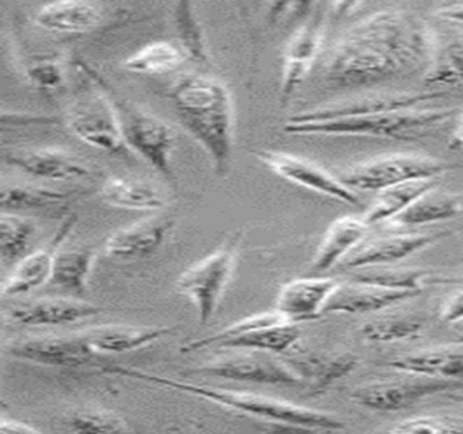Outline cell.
Returning a JSON list of instances; mask_svg holds the SVG:
<instances>
[{
  "label": "cell",
  "instance_id": "cell-19",
  "mask_svg": "<svg viewBox=\"0 0 463 434\" xmlns=\"http://www.w3.org/2000/svg\"><path fill=\"white\" fill-rule=\"evenodd\" d=\"M101 312V307L80 298L44 297L15 304L7 312V319L25 327H47L72 325Z\"/></svg>",
  "mask_w": 463,
  "mask_h": 434
},
{
  "label": "cell",
  "instance_id": "cell-27",
  "mask_svg": "<svg viewBox=\"0 0 463 434\" xmlns=\"http://www.w3.org/2000/svg\"><path fill=\"white\" fill-rule=\"evenodd\" d=\"M101 197L113 208L158 212L167 203L164 193L150 182L109 176L101 186Z\"/></svg>",
  "mask_w": 463,
  "mask_h": 434
},
{
  "label": "cell",
  "instance_id": "cell-41",
  "mask_svg": "<svg viewBox=\"0 0 463 434\" xmlns=\"http://www.w3.org/2000/svg\"><path fill=\"white\" fill-rule=\"evenodd\" d=\"M392 433H460L463 420L449 417H414L389 429Z\"/></svg>",
  "mask_w": 463,
  "mask_h": 434
},
{
  "label": "cell",
  "instance_id": "cell-42",
  "mask_svg": "<svg viewBox=\"0 0 463 434\" xmlns=\"http://www.w3.org/2000/svg\"><path fill=\"white\" fill-rule=\"evenodd\" d=\"M439 317H440L441 322L449 323V325H458V323L463 322V288L457 290L443 304L440 312H439Z\"/></svg>",
  "mask_w": 463,
  "mask_h": 434
},
{
  "label": "cell",
  "instance_id": "cell-12",
  "mask_svg": "<svg viewBox=\"0 0 463 434\" xmlns=\"http://www.w3.org/2000/svg\"><path fill=\"white\" fill-rule=\"evenodd\" d=\"M4 352L26 363L64 369L82 368L97 355L82 333L14 339L4 347Z\"/></svg>",
  "mask_w": 463,
  "mask_h": 434
},
{
  "label": "cell",
  "instance_id": "cell-30",
  "mask_svg": "<svg viewBox=\"0 0 463 434\" xmlns=\"http://www.w3.org/2000/svg\"><path fill=\"white\" fill-rule=\"evenodd\" d=\"M422 79L430 86L463 84V29L444 37L435 33L432 57Z\"/></svg>",
  "mask_w": 463,
  "mask_h": 434
},
{
  "label": "cell",
  "instance_id": "cell-6",
  "mask_svg": "<svg viewBox=\"0 0 463 434\" xmlns=\"http://www.w3.org/2000/svg\"><path fill=\"white\" fill-rule=\"evenodd\" d=\"M243 231L235 232L221 249L184 271L175 282L180 295L188 297L197 309L200 325L213 319L237 266Z\"/></svg>",
  "mask_w": 463,
  "mask_h": 434
},
{
  "label": "cell",
  "instance_id": "cell-44",
  "mask_svg": "<svg viewBox=\"0 0 463 434\" xmlns=\"http://www.w3.org/2000/svg\"><path fill=\"white\" fill-rule=\"evenodd\" d=\"M39 429L23 420H13V418H2L0 420V433H39Z\"/></svg>",
  "mask_w": 463,
  "mask_h": 434
},
{
  "label": "cell",
  "instance_id": "cell-36",
  "mask_svg": "<svg viewBox=\"0 0 463 434\" xmlns=\"http://www.w3.org/2000/svg\"><path fill=\"white\" fill-rule=\"evenodd\" d=\"M359 270L352 274V279L379 285L389 289L417 293H421L430 277L427 271L421 269L392 268L389 265L373 266V268L359 269Z\"/></svg>",
  "mask_w": 463,
  "mask_h": 434
},
{
  "label": "cell",
  "instance_id": "cell-40",
  "mask_svg": "<svg viewBox=\"0 0 463 434\" xmlns=\"http://www.w3.org/2000/svg\"><path fill=\"white\" fill-rule=\"evenodd\" d=\"M25 73L32 86L43 92L55 91L66 79L63 65L53 56L34 57L26 65Z\"/></svg>",
  "mask_w": 463,
  "mask_h": 434
},
{
  "label": "cell",
  "instance_id": "cell-15",
  "mask_svg": "<svg viewBox=\"0 0 463 434\" xmlns=\"http://www.w3.org/2000/svg\"><path fill=\"white\" fill-rule=\"evenodd\" d=\"M77 222V214H66L50 241L43 249L25 255L18 262L17 268L5 282L4 289H2L5 297H21V296L28 295V293L44 287L51 281L56 255L61 251L69 236L71 235Z\"/></svg>",
  "mask_w": 463,
  "mask_h": 434
},
{
  "label": "cell",
  "instance_id": "cell-21",
  "mask_svg": "<svg viewBox=\"0 0 463 434\" xmlns=\"http://www.w3.org/2000/svg\"><path fill=\"white\" fill-rule=\"evenodd\" d=\"M337 285V279L329 277L292 279L279 290L276 309L298 325L318 319Z\"/></svg>",
  "mask_w": 463,
  "mask_h": 434
},
{
  "label": "cell",
  "instance_id": "cell-9",
  "mask_svg": "<svg viewBox=\"0 0 463 434\" xmlns=\"http://www.w3.org/2000/svg\"><path fill=\"white\" fill-rule=\"evenodd\" d=\"M188 376L213 377L230 382H253V384L303 387L305 382L288 363L276 360L270 353L240 350L232 355L203 365L194 366L185 372Z\"/></svg>",
  "mask_w": 463,
  "mask_h": 434
},
{
  "label": "cell",
  "instance_id": "cell-43",
  "mask_svg": "<svg viewBox=\"0 0 463 434\" xmlns=\"http://www.w3.org/2000/svg\"><path fill=\"white\" fill-rule=\"evenodd\" d=\"M433 15L440 21L463 29V3H451V5H440L436 8Z\"/></svg>",
  "mask_w": 463,
  "mask_h": 434
},
{
  "label": "cell",
  "instance_id": "cell-2",
  "mask_svg": "<svg viewBox=\"0 0 463 434\" xmlns=\"http://www.w3.org/2000/svg\"><path fill=\"white\" fill-rule=\"evenodd\" d=\"M169 98L183 127L207 152L216 175H224L234 148V106L226 84L211 75H184Z\"/></svg>",
  "mask_w": 463,
  "mask_h": 434
},
{
  "label": "cell",
  "instance_id": "cell-37",
  "mask_svg": "<svg viewBox=\"0 0 463 434\" xmlns=\"http://www.w3.org/2000/svg\"><path fill=\"white\" fill-rule=\"evenodd\" d=\"M424 322L416 315H397L370 320L360 327L363 338L378 344L408 341L420 335Z\"/></svg>",
  "mask_w": 463,
  "mask_h": 434
},
{
  "label": "cell",
  "instance_id": "cell-28",
  "mask_svg": "<svg viewBox=\"0 0 463 434\" xmlns=\"http://www.w3.org/2000/svg\"><path fill=\"white\" fill-rule=\"evenodd\" d=\"M462 212L463 200L459 195L439 190L436 186L417 198L409 208L401 212L386 224L398 228L420 227V225L454 219Z\"/></svg>",
  "mask_w": 463,
  "mask_h": 434
},
{
  "label": "cell",
  "instance_id": "cell-45",
  "mask_svg": "<svg viewBox=\"0 0 463 434\" xmlns=\"http://www.w3.org/2000/svg\"><path fill=\"white\" fill-rule=\"evenodd\" d=\"M454 127L449 137V149L451 151H463V110L455 116Z\"/></svg>",
  "mask_w": 463,
  "mask_h": 434
},
{
  "label": "cell",
  "instance_id": "cell-35",
  "mask_svg": "<svg viewBox=\"0 0 463 434\" xmlns=\"http://www.w3.org/2000/svg\"><path fill=\"white\" fill-rule=\"evenodd\" d=\"M75 192H61L34 184H4L0 205L10 212L52 208L70 200Z\"/></svg>",
  "mask_w": 463,
  "mask_h": 434
},
{
  "label": "cell",
  "instance_id": "cell-5",
  "mask_svg": "<svg viewBox=\"0 0 463 434\" xmlns=\"http://www.w3.org/2000/svg\"><path fill=\"white\" fill-rule=\"evenodd\" d=\"M457 113L454 108H409L326 121L289 118L284 125V132L300 136H365L413 141L454 119Z\"/></svg>",
  "mask_w": 463,
  "mask_h": 434
},
{
  "label": "cell",
  "instance_id": "cell-13",
  "mask_svg": "<svg viewBox=\"0 0 463 434\" xmlns=\"http://www.w3.org/2000/svg\"><path fill=\"white\" fill-rule=\"evenodd\" d=\"M254 155L276 175L281 176L291 184L349 205H362V200L356 192L344 184L337 175H333L321 165L305 157L297 156L288 152L269 151V149H262Z\"/></svg>",
  "mask_w": 463,
  "mask_h": 434
},
{
  "label": "cell",
  "instance_id": "cell-32",
  "mask_svg": "<svg viewBox=\"0 0 463 434\" xmlns=\"http://www.w3.org/2000/svg\"><path fill=\"white\" fill-rule=\"evenodd\" d=\"M302 330L298 323L268 326L254 328L242 335L235 336L222 344L218 349L251 350V352L283 354L297 346L300 341Z\"/></svg>",
  "mask_w": 463,
  "mask_h": 434
},
{
  "label": "cell",
  "instance_id": "cell-10",
  "mask_svg": "<svg viewBox=\"0 0 463 434\" xmlns=\"http://www.w3.org/2000/svg\"><path fill=\"white\" fill-rule=\"evenodd\" d=\"M462 385L455 380L433 379L409 373L403 379H386L359 385L352 390L354 403L373 411L392 412L408 409L435 393L449 392Z\"/></svg>",
  "mask_w": 463,
  "mask_h": 434
},
{
  "label": "cell",
  "instance_id": "cell-39",
  "mask_svg": "<svg viewBox=\"0 0 463 434\" xmlns=\"http://www.w3.org/2000/svg\"><path fill=\"white\" fill-rule=\"evenodd\" d=\"M67 426L77 433H121L129 428L115 412L99 409H80L67 417Z\"/></svg>",
  "mask_w": 463,
  "mask_h": 434
},
{
  "label": "cell",
  "instance_id": "cell-17",
  "mask_svg": "<svg viewBox=\"0 0 463 434\" xmlns=\"http://www.w3.org/2000/svg\"><path fill=\"white\" fill-rule=\"evenodd\" d=\"M7 165L34 178L47 181H80L96 178L97 171L74 155L61 149H20L5 154Z\"/></svg>",
  "mask_w": 463,
  "mask_h": 434
},
{
  "label": "cell",
  "instance_id": "cell-11",
  "mask_svg": "<svg viewBox=\"0 0 463 434\" xmlns=\"http://www.w3.org/2000/svg\"><path fill=\"white\" fill-rule=\"evenodd\" d=\"M444 90H430L422 92H364L327 103L313 110L295 114V121H326V119L348 118V117L368 116L384 111L409 110L417 108L430 100L446 95Z\"/></svg>",
  "mask_w": 463,
  "mask_h": 434
},
{
  "label": "cell",
  "instance_id": "cell-8",
  "mask_svg": "<svg viewBox=\"0 0 463 434\" xmlns=\"http://www.w3.org/2000/svg\"><path fill=\"white\" fill-rule=\"evenodd\" d=\"M85 76V75H83ZM86 86L67 110L66 124L83 143L109 155L128 152L121 136L118 117L107 95L86 78Z\"/></svg>",
  "mask_w": 463,
  "mask_h": 434
},
{
  "label": "cell",
  "instance_id": "cell-34",
  "mask_svg": "<svg viewBox=\"0 0 463 434\" xmlns=\"http://www.w3.org/2000/svg\"><path fill=\"white\" fill-rule=\"evenodd\" d=\"M180 46L169 41H156L127 57L124 68L139 75H161L180 67L185 60Z\"/></svg>",
  "mask_w": 463,
  "mask_h": 434
},
{
  "label": "cell",
  "instance_id": "cell-1",
  "mask_svg": "<svg viewBox=\"0 0 463 434\" xmlns=\"http://www.w3.org/2000/svg\"><path fill=\"white\" fill-rule=\"evenodd\" d=\"M435 32L406 8H387L349 27L330 49L324 78L337 89H359L430 65Z\"/></svg>",
  "mask_w": 463,
  "mask_h": 434
},
{
  "label": "cell",
  "instance_id": "cell-23",
  "mask_svg": "<svg viewBox=\"0 0 463 434\" xmlns=\"http://www.w3.org/2000/svg\"><path fill=\"white\" fill-rule=\"evenodd\" d=\"M175 327H134L105 325L80 331L97 354H121L143 349L175 333Z\"/></svg>",
  "mask_w": 463,
  "mask_h": 434
},
{
  "label": "cell",
  "instance_id": "cell-14",
  "mask_svg": "<svg viewBox=\"0 0 463 434\" xmlns=\"http://www.w3.org/2000/svg\"><path fill=\"white\" fill-rule=\"evenodd\" d=\"M326 24V11L313 10L287 43L281 72V102L286 103L310 73L321 52Z\"/></svg>",
  "mask_w": 463,
  "mask_h": 434
},
{
  "label": "cell",
  "instance_id": "cell-24",
  "mask_svg": "<svg viewBox=\"0 0 463 434\" xmlns=\"http://www.w3.org/2000/svg\"><path fill=\"white\" fill-rule=\"evenodd\" d=\"M386 365L401 373L462 382L463 349L449 346L432 347L398 355L387 361Z\"/></svg>",
  "mask_w": 463,
  "mask_h": 434
},
{
  "label": "cell",
  "instance_id": "cell-3",
  "mask_svg": "<svg viewBox=\"0 0 463 434\" xmlns=\"http://www.w3.org/2000/svg\"><path fill=\"white\" fill-rule=\"evenodd\" d=\"M101 369L105 373L129 377V379L139 380V382L159 385V387L172 388L178 392L205 399L232 411L250 415L270 425L279 426L280 430L340 431L345 429L343 420H338L335 415L310 409V407L289 403L280 399L270 398V396L260 395V393L223 390V388L196 384L185 380L170 379V377L148 373L134 366L107 365L102 366Z\"/></svg>",
  "mask_w": 463,
  "mask_h": 434
},
{
  "label": "cell",
  "instance_id": "cell-25",
  "mask_svg": "<svg viewBox=\"0 0 463 434\" xmlns=\"http://www.w3.org/2000/svg\"><path fill=\"white\" fill-rule=\"evenodd\" d=\"M368 227L364 219L343 216L335 219L327 228L311 260V270L326 271L343 262L367 236Z\"/></svg>",
  "mask_w": 463,
  "mask_h": 434
},
{
  "label": "cell",
  "instance_id": "cell-31",
  "mask_svg": "<svg viewBox=\"0 0 463 434\" xmlns=\"http://www.w3.org/2000/svg\"><path fill=\"white\" fill-rule=\"evenodd\" d=\"M438 186V179H414L378 192L364 220L368 225L383 224L405 211L417 198Z\"/></svg>",
  "mask_w": 463,
  "mask_h": 434
},
{
  "label": "cell",
  "instance_id": "cell-4",
  "mask_svg": "<svg viewBox=\"0 0 463 434\" xmlns=\"http://www.w3.org/2000/svg\"><path fill=\"white\" fill-rule=\"evenodd\" d=\"M72 64L89 80L93 81L112 103L128 151L139 155L156 173L173 181L175 171L172 159L177 144L173 127L156 114L124 97L112 81L108 80L105 75L80 54L72 56Z\"/></svg>",
  "mask_w": 463,
  "mask_h": 434
},
{
  "label": "cell",
  "instance_id": "cell-7",
  "mask_svg": "<svg viewBox=\"0 0 463 434\" xmlns=\"http://www.w3.org/2000/svg\"><path fill=\"white\" fill-rule=\"evenodd\" d=\"M449 168L443 160L427 155L392 154L344 168L337 176L352 190L381 192L414 179H438Z\"/></svg>",
  "mask_w": 463,
  "mask_h": 434
},
{
  "label": "cell",
  "instance_id": "cell-38",
  "mask_svg": "<svg viewBox=\"0 0 463 434\" xmlns=\"http://www.w3.org/2000/svg\"><path fill=\"white\" fill-rule=\"evenodd\" d=\"M36 225L21 214L4 213L0 217V254L5 262H14L25 257L32 239L36 235Z\"/></svg>",
  "mask_w": 463,
  "mask_h": 434
},
{
  "label": "cell",
  "instance_id": "cell-20",
  "mask_svg": "<svg viewBox=\"0 0 463 434\" xmlns=\"http://www.w3.org/2000/svg\"><path fill=\"white\" fill-rule=\"evenodd\" d=\"M420 293L409 290H395L368 282L349 279L338 282L329 301L325 306V314L362 315L383 311L403 301L416 297Z\"/></svg>",
  "mask_w": 463,
  "mask_h": 434
},
{
  "label": "cell",
  "instance_id": "cell-29",
  "mask_svg": "<svg viewBox=\"0 0 463 434\" xmlns=\"http://www.w3.org/2000/svg\"><path fill=\"white\" fill-rule=\"evenodd\" d=\"M97 251L91 246L63 249L56 255L50 284L75 297H83L88 292V281L96 262Z\"/></svg>",
  "mask_w": 463,
  "mask_h": 434
},
{
  "label": "cell",
  "instance_id": "cell-33",
  "mask_svg": "<svg viewBox=\"0 0 463 434\" xmlns=\"http://www.w3.org/2000/svg\"><path fill=\"white\" fill-rule=\"evenodd\" d=\"M173 22L180 48L185 56L202 67H210L211 54L208 51L207 38L197 18L194 3L188 0L175 3L173 5Z\"/></svg>",
  "mask_w": 463,
  "mask_h": 434
},
{
  "label": "cell",
  "instance_id": "cell-16",
  "mask_svg": "<svg viewBox=\"0 0 463 434\" xmlns=\"http://www.w3.org/2000/svg\"><path fill=\"white\" fill-rule=\"evenodd\" d=\"M449 232L430 233H392V235L378 236V238L363 241L343 262L344 269L373 268V266L390 265L400 262L425 247L443 239Z\"/></svg>",
  "mask_w": 463,
  "mask_h": 434
},
{
  "label": "cell",
  "instance_id": "cell-22",
  "mask_svg": "<svg viewBox=\"0 0 463 434\" xmlns=\"http://www.w3.org/2000/svg\"><path fill=\"white\" fill-rule=\"evenodd\" d=\"M105 21V11L101 5L91 2H55L43 5L34 22L47 32L61 34H83L99 29Z\"/></svg>",
  "mask_w": 463,
  "mask_h": 434
},
{
  "label": "cell",
  "instance_id": "cell-46",
  "mask_svg": "<svg viewBox=\"0 0 463 434\" xmlns=\"http://www.w3.org/2000/svg\"><path fill=\"white\" fill-rule=\"evenodd\" d=\"M427 284L430 285H463V277L430 276Z\"/></svg>",
  "mask_w": 463,
  "mask_h": 434
},
{
  "label": "cell",
  "instance_id": "cell-18",
  "mask_svg": "<svg viewBox=\"0 0 463 434\" xmlns=\"http://www.w3.org/2000/svg\"><path fill=\"white\" fill-rule=\"evenodd\" d=\"M175 224V216H156L121 228L108 236L105 254L121 260L150 257L166 241Z\"/></svg>",
  "mask_w": 463,
  "mask_h": 434
},
{
  "label": "cell",
  "instance_id": "cell-47",
  "mask_svg": "<svg viewBox=\"0 0 463 434\" xmlns=\"http://www.w3.org/2000/svg\"><path fill=\"white\" fill-rule=\"evenodd\" d=\"M458 325H460V327L455 331V341L459 344H463V322L458 323Z\"/></svg>",
  "mask_w": 463,
  "mask_h": 434
},
{
  "label": "cell",
  "instance_id": "cell-26",
  "mask_svg": "<svg viewBox=\"0 0 463 434\" xmlns=\"http://www.w3.org/2000/svg\"><path fill=\"white\" fill-rule=\"evenodd\" d=\"M289 365L302 377L313 395L325 392L335 382L356 369L359 360L352 353L303 354L289 361Z\"/></svg>",
  "mask_w": 463,
  "mask_h": 434
},
{
  "label": "cell",
  "instance_id": "cell-48",
  "mask_svg": "<svg viewBox=\"0 0 463 434\" xmlns=\"http://www.w3.org/2000/svg\"><path fill=\"white\" fill-rule=\"evenodd\" d=\"M447 396H449V399H452V401H459V403L463 404V393L447 392Z\"/></svg>",
  "mask_w": 463,
  "mask_h": 434
}]
</instances>
